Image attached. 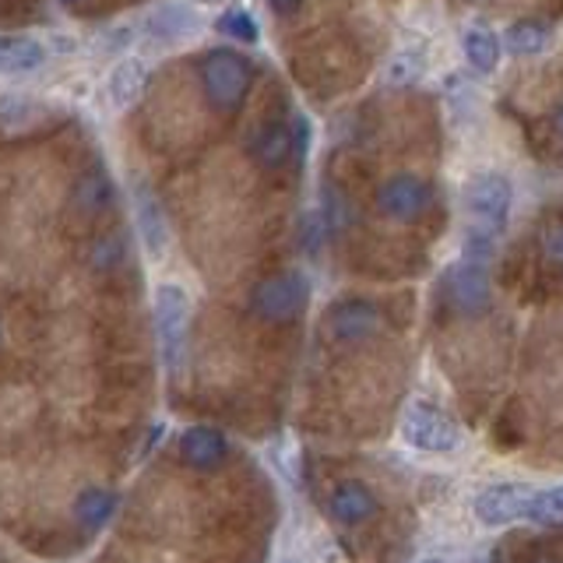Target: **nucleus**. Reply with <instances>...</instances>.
Masks as SVG:
<instances>
[{"label": "nucleus", "instance_id": "4468645a", "mask_svg": "<svg viewBox=\"0 0 563 563\" xmlns=\"http://www.w3.org/2000/svg\"><path fill=\"white\" fill-rule=\"evenodd\" d=\"M296 145V137L292 131L286 128V123H268V128H261L251 141V155H254V163L264 166V169H278L282 163L289 158Z\"/></svg>", "mask_w": 563, "mask_h": 563}, {"label": "nucleus", "instance_id": "7c9ffc66", "mask_svg": "<svg viewBox=\"0 0 563 563\" xmlns=\"http://www.w3.org/2000/svg\"><path fill=\"white\" fill-rule=\"evenodd\" d=\"M0 339H4V324H0Z\"/></svg>", "mask_w": 563, "mask_h": 563}, {"label": "nucleus", "instance_id": "4be33fe9", "mask_svg": "<svg viewBox=\"0 0 563 563\" xmlns=\"http://www.w3.org/2000/svg\"><path fill=\"white\" fill-rule=\"evenodd\" d=\"M219 32L233 35V40H240V43H254L257 40V25H254V18L246 11H225L219 18Z\"/></svg>", "mask_w": 563, "mask_h": 563}, {"label": "nucleus", "instance_id": "cd10ccee", "mask_svg": "<svg viewBox=\"0 0 563 563\" xmlns=\"http://www.w3.org/2000/svg\"><path fill=\"white\" fill-rule=\"evenodd\" d=\"M422 563H448V560H422Z\"/></svg>", "mask_w": 563, "mask_h": 563}, {"label": "nucleus", "instance_id": "dca6fc26", "mask_svg": "<svg viewBox=\"0 0 563 563\" xmlns=\"http://www.w3.org/2000/svg\"><path fill=\"white\" fill-rule=\"evenodd\" d=\"M465 57L475 70H483V75H489V70H497L500 64V35L486 29V25H472L465 29Z\"/></svg>", "mask_w": 563, "mask_h": 563}, {"label": "nucleus", "instance_id": "ddd939ff", "mask_svg": "<svg viewBox=\"0 0 563 563\" xmlns=\"http://www.w3.org/2000/svg\"><path fill=\"white\" fill-rule=\"evenodd\" d=\"M113 510H117V493H110L106 486H88L75 497L70 515H75V521L85 532H99V528L113 518Z\"/></svg>", "mask_w": 563, "mask_h": 563}, {"label": "nucleus", "instance_id": "2eb2a0df", "mask_svg": "<svg viewBox=\"0 0 563 563\" xmlns=\"http://www.w3.org/2000/svg\"><path fill=\"white\" fill-rule=\"evenodd\" d=\"M46 60L43 43L29 35H0V75H25Z\"/></svg>", "mask_w": 563, "mask_h": 563}, {"label": "nucleus", "instance_id": "7ed1b4c3", "mask_svg": "<svg viewBox=\"0 0 563 563\" xmlns=\"http://www.w3.org/2000/svg\"><path fill=\"white\" fill-rule=\"evenodd\" d=\"M307 296H310V286L303 275L278 272V275L261 278L254 286L251 310H254V317H261V321L282 324V321H292V317L307 307Z\"/></svg>", "mask_w": 563, "mask_h": 563}, {"label": "nucleus", "instance_id": "393cba45", "mask_svg": "<svg viewBox=\"0 0 563 563\" xmlns=\"http://www.w3.org/2000/svg\"><path fill=\"white\" fill-rule=\"evenodd\" d=\"M268 4H272V11H275V14L289 18V14H296L299 8H303V0H268Z\"/></svg>", "mask_w": 563, "mask_h": 563}, {"label": "nucleus", "instance_id": "0eeeda50", "mask_svg": "<svg viewBox=\"0 0 563 563\" xmlns=\"http://www.w3.org/2000/svg\"><path fill=\"white\" fill-rule=\"evenodd\" d=\"M430 205V187L419 180L416 173H398L377 190V208L380 216L395 222H416Z\"/></svg>", "mask_w": 563, "mask_h": 563}, {"label": "nucleus", "instance_id": "f03ea898", "mask_svg": "<svg viewBox=\"0 0 563 563\" xmlns=\"http://www.w3.org/2000/svg\"><path fill=\"white\" fill-rule=\"evenodd\" d=\"M468 229L486 236H500L507 225V211H510V184L497 173H479L465 184L462 194Z\"/></svg>", "mask_w": 563, "mask_h": 563}, {"label": "nucleus", "instance_id": "a211bd4d", "mask_svg": "<svg viewBox=\"0 0 563 563\" xmlns=\"http://www.w3.org/2000/svg\"><path fill=\"white\" fill-rule=\"evenodd\" d=\"M137 222H141V236H145L148 251L158 254L166 243V219H163V208L155 205V198L148 190H137Z\"/></svg>", "mask_w": 563, "mask_h": 563}, {"label": "nucleus", "instance_id": "6e6552de", "mask_svg": "<svg viewBox=\"0 0 563 563\" xmlns=\"http://www.w3.org/2000/svg\"><path fill=\"white\" fill-rule=\"evenodd\" d=\"M448 296L454 310L483 313L489 307V264L462 257L448 275Z\"/></svg>", "mask_w": 563, "mask_h": 563}, {"label": "nucleus", "instance_id": "f3484780", "mask_svg": "<svg viewBox=\"0 0 563 563\" xmlns=\"http://www.w3.org/2000/svg\"><path fill=\"white\" fill-rule=\"evenodd\" d=\"M141 88H145V67H141L137 60H120L110 75L113 106H131L141 96Z\"/></svg>", "mask_w": 563, "mask_h": 563}, {"label": "nucleus", "instance_id": "c756f323", "mask_svg": "<svg viewBox=\"0 0 563 563\" xmlns=\"http://www.w3.org/2000/svg\"><path fill=\"white\" fill-rule=\"evenodd\" d=\"M205 4H219V0H205Z\"/></svg>", "mask_w": 563, "mask_h": 563}, {"label": "nucleus", "instance_id": "9d476101", "mask_svg": "<svg viewBox=\"0 0 563 563\" xmlns=\"http://www.w3.org/2000/svg\"><path fill=\"white\" fill-rule=\"evenodd\" d=\"M374 510H377V500L363 483H339L328 497V515L345 528L363 525Z\"/></svg>", "mask_w": 563, "mask_h": 563}, {"label": "nucleus", "instance_id": "20e7f679", "mask_svg": "<svg viewBox=\"0 0 563 563\" xmlns=\"http://www.w3.org/2000/svg\"><path fill=\"white\" fill-rule=\"evenodd\" d=\"M201 81L211 106L219 110H236L251 88V67L233 49H211L201 60Z\"/></svg>", "mask_w": 563, "mask_h": 563}, {"label": "nucleus", "instance_id": "b1692460", "mask_svg": "<svg viewBox=\"0 0 563 563\" xmlns=\"http://www.w3.org/2000/svg\"><path fill=\"white\" fill-rule=\"evenodd\" d=\"M542 254L550 257L556 268H563V225H553L542 233Z\"/></svg>", "mask_w": 563, "mask_h": 563}, {"label": "nucleus", "instance_id": "aec40b11", "mask_svg": "<svg viewBox=\"0 0 563 563\" xmlns=\"http://www.w3.org/2000/svg\"><path fill=\"white\" fill-rule=\"evenodd\" d=\"M528 521L545 525V528H560L563 525V483L536 493L532 510H528Z\"/></svg>", "mask_w": 563, "mask_h": 563}, {"label": "nucleus", "instance_id": "39448f33", "mask_svg": "<svg viewBox=\"0 0 563 563\" xmlns=\"http://www.w3.org/2000/svg\"><path fill=\"white\" fill-rule=\"evenodd\" d=\"M401 433L412 448L433 451V454L454 451L457 444H462V433H457L454 419H448L444 412L433 409V405H427V401L409 405V412H405V419H401Z\"/></svg>", "mask_w": 563, "mask_h": 563}, {"label": "nucleus", "instance_id": "1a4fd4ad", "mask_svg": "<svg viewBox=\"0 0 563 563\" xmlns=\"http://www.w3.org/2000/svg\"><path fill=\"white\" fill-rule=\"evenodd\" d=\"M380 328H384V313L374 303H366V299H349V303H342L328 321L331 339L342 345H356V342L374 339Z\"/></svg>", "mask_w": 563, "mask_h": 563}, {"label": "nucleus", "instance_id": "bb28decb", "mask_svg": "<svg viewBox=\"0 0 563 563\" xmlns=\"http://www.w3.org/2000/svg\"><path fill=\"white\" fill-rule=\"evenodd\" d=\"M532 563H560V560H553V556H536Z\"/></svg>", "mask_w": 563, "mask_h": 563}, {"label": "nucleus", "instance_id": "f257e3e1", "mask_svg": "<svg viewBox=\"0 0 563 563\" xmlns=\"http://www.w3.org/2000/svg\"><path fill=\"white\" fill-rule=\"evenodd\" d=\"M155 334L158 352L169 374H180L187 363V334H190V299L180 286H158L155 292Z\"/></svg>", "mask_w": 563, "mask_h": 563}, {"label": "nucleus", "instance_id": "f8f14e48", "mask_svg": "<svg viewBox=\"0 0 563 563\" xmlns=\"http://www.w3.org/2000/svg\"><path fill=\"white\" fill-rule=\"evenodd\" d=\"M225 437L211 427H190L184 437H180V457L190 465V468H219L222 457H225Z\"/></svg>", "mask_w": 563, "mask_h": 563}, {"label": "nucleus", "instance_id": "423d86ee", "mask_svg": "<svg viewBox=\"0 0 563 563\" xmlns=\"http://www.w3.org/2000/svg\"><path fill=\"white\" fill-rule=\"evenodd\" d=\"M532 500H536L532 486H525V483H500V486H486L479 497L472 500V510H475V518H479L483 525L500 528V525L528 518Z\"/></svg>", "mask_w": 563, "mask_h": 563}, {"label": "nucleus", "instance_id": "5701e85b", "mask_svg": "<svg viewBox=\"0 0 563 563\" xmlns=\"http://www.w3.org/2000/svg\"><path fill=\"white\" fill-rule=\"evenodd\" d=\"M419 75V60H416V53H398V57L391 60V67H387V81L391 85H409L412 78Z\"/></svg>", "mask_w": 563, "mask_h": 563}, {"label": "nucleus", "instance_id": "a878e982", "mask_svg": "<svg viewBox=\"0 0 563 563\" xmlns=\"http://www.w3.org/2000/svg\"><path fill=\"white\" fill-rule=\"evenodd\" d=\"M553 128H556V131L563 134V102H560L556 110H553Z\"/></svg>", "mask_w": 563, "mask_h": 563}, {"label": "nucleus", "instance_id": "c85d7f7f", "mask_svg": "<svg viewBox=\"0 0 563 563\" xmlns=\"http://www.w3.org/2000/svg\"><path fill=\"white\" fill-rule=\"evenodd\" d=\"M60 4H75V0H60Z\"/></svg>", "mask_w": 563, "mask_h": 563}, {"label": "nucleus", "instance_id": "412c9836", "mask_svg": "<svg viewBox=\"0 0 563 563\" xmlns=\"http://www.w3.org/2000/svg\"><path fill=\"white\" fill-rule=\"evenodd\" d=\"M123 257H128V243H123V236L117 233H106L92 243V251H88V261H92L96 272H113L123 264Z\"/></svg>", "mask_w": 563, "mask_h": 563}, {"label": "nucleus", "instance_id": "6ab92c4d", "mask_svg": "<svg viewBox=\"0 0 563 563\" xmlns=\"http://www.w3.org/2000/svg\"><path fill=\"white\" fill-rule=\"evenodd\" d=\"M504 43L515 49L518 57H532V53H539L545 43H550V29H545L542 22H536V18H521V22H515L507 29Z\"/></svg>", "mask_w": 563, "mask_h": 563}, {"label": "nucleus", "instance_id": "9b49d317", "mask_svg": "<svg viewBox=\"0 0 563 563\" xmlns=\"http://www.w3.org/2000/svg\"><path fill=\"white\" fill-rule=\"evenodd\" d=\"M110 205H113V184L102 169L81 173L75 187H70V208H75V216L81 219H99Z\"/></svg>", "mask_w": 563, "mask_h": 563}]
</instances>
